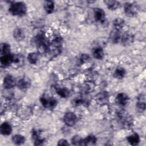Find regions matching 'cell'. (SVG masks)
Wrapping results in <instances>:
<instances>
[{"mask_svg":"<svg viewBox=\"0 0 146 146\" xmlns=\"http://www.w3.org/2000/svg\"><path fill=\"white\" fill-rule=\"evenodd\" d=\"M33 40H34V43L38 46V45L47 41V40L46 39L44 33L42 31H39L34 36Z\"/></svg>","mask_w":146,"mask_h":146,"instance_id":"d6986e66","label":"cell"},{"mask_svg":"<svg viewBox=\"0 0 146 146\" xmlns=\"http://www.w3.org/2000/svg\"><path fill=\"white\" fill-rule=\"evenodd\" d=\"M104 2L107 5L108 9L112 10H116L120 5L119 2L117 1H114V0H106V1H104Z\"/></svg>","mask_w":146,"mask_h":146,"instance_id":"83f0119b","label":"cell"},{"mask_svg":"<svg viewBox=\"0 0 146 146\" xmlns=\"http://www.w3.org/2000/svg\"><path fill=\"white\" fill-rule=\"evenodd\" d=\"M63 43V39L60 36H56L54 38L50 44V51L54 56L60 54L62 50V46Z\"/></svg>","mask_w":146,"mask_h":146,"instance_id":"3957f363","label":"cell"},{"mask_svg":"<svg viewBox=\"0 0 146 146\" xmlns=\"http://www.w3.org/2000/svg\"><path fill=\"white\" fill-rule=\"evenodd\" d=\"M128 142L132 145H136L140 142V137L138 134L133 133V134L128 136L127 138Z\"/></svg>","mask_w":146,"mask_h":146,"instance_id":"7402d4cb","label":"cell"},{"mask_svg":"<svg viewBox=\"0 0 146 146\" xmlns=\"http://www.w3.org/2000/svg\"><path fill=\"white\" fill-rule=\"evenodd\" d=\"M121 36L120 35V31L115 29L111 33L110 39H111V42L112 43H118L120 40Z\"/></svg>","mask_w":146,"mask_h":146,"instance_id":"d4e9b609","label":"cell"},{"mask_svg":"<svg viewBox=\"0 0 146 146\" xmlns=\"http://www.w3.org/2000/svg\"><path fill=\"white\" fill-rule=\"evenodd\" d=\"M24 56L21 54H13V64L17 67L22 66L24 63Z\"/></svg>","mask_w":146,"mask_h":146,"instance_id":"e0dca14e","label":"cell"},{"mask_svg":"<svg viewBox=\"0 0 146 146\" xmlns=\"http://www.w3.org/2000/svg\"><path fill=\"white\" fill-rule=\"evenodd\" d=\"M39 54L38 52H33L29 54L27 56V59L30 63L31 64H35L37 63L39 58Z\"/></svg>","mask_w":146,"mask_h":146,"instance_id":"484cf974","label":"cell"},{"mask_svg":"<svg viewBox=\"0 0 146 146\" xmlns=\"http://www.w3.org/2000/svg\"><path fill=\"white\" fill-rule=\"evenodd\" d=\"M117 118L122 126L126 129L131 128L133 125V117L125 111L120 110L117 112Z\"/></svg>","mask_w":146,"mask_h":146,"instance_id":"7a4b0ae2","label":"cell"},{"mask_svg":"<svg viewBox=\"0 0 146 146\" xmlns=\"http://www.w3.org/2000/svg\"><path fill=\"white\" fill-rule=\"evenodd\" d=\"M13 54L11 53L7 55H1L0 58L1 67H6L13 64Z\"/></svg>","mask_w":146,"mask_h":146,"instance_id":"4fadbf2b","label":"cell"},{"mask_svg":"<svg viewBox=\"0 0 146 146\" xmlns=\"http://www.w3.org/2000/svg\"><path fill=\"white\" fill-rule=\"evenodd\" d=\"M124 13L128 17H133L136 15L139 11L138 6L133 3L126 2L124 6Z\"/></svg>","mask_w":146,"mask_h":146,"instance_id":"5b68a950","label":"cell"},{"mask_svg":"<svg viewBox=\"0 0 146 146\" xmlns=\"http://www.w3.org/2000/svg\"><path fill=\"white\" fill-rule=\"evenodd\" d=\"M126 74V71L125 70V69L123 67H119L117 68H116V70H115L114 72V76L117 78V79H123L125 75Z\"/></svg>","mask_w":146,"mask_h":146,"instance_id":"f1b7e54d","label":"cell"},{"mask_svg":"<svg viewBox=\"0 0 146 146\" xmlns=\"http://www.w3.org/2000/svg\"><path fill=\"white\" fill-rule=\"evenodd\" d=\"M94 18L96 21L100 23H104L106 21L105 11L101 8L95 7L93 10Z\"/></svg>","mask_w":146,"mask_h":146,"instance_id":"9c48e42d","label":"cell"},{"mask_svg":"<svg viewBox=\"0 0 146 146\" xmlns=\"http://www.w3.org/2000/svg\"><path fill=\"white\" fill-rule=\"evenodd\" d=\"M136 110L139 112H143L145 110V103L144 102L141 101L140 99L136 103Z\"/></svg>","mask_w":146,"mask_h":146,"instance_id":"d6a6232c","label":"cell"},{"mask_svg":"<svg viewBox=\"0 0 146 146\" xmlns=\"http://www.w3.org/2000/svg\"><path fill=\"white\" fill-rule=\"evenodd\" d=\"M13 37L17 42L23 40L25 37L24 31L21 28H16L13 31Z\"/></svg>","mask_w":146,"mask_h":146,"instance_id":"ac0fdd59","label":"cell"},{"mask_svg":"<svg viewBox=\"0 0 146 146\" xmlns=\"http://www.w3.org/2000/svg\"><path fill=\"white\" fill-rule=\"evenodd\" d=\"M113 25L115 27V29L120 31L121 29L124 26L125 22L120 18H116L113 21Z\"/></svg>","mask_w":146,"mask_h":146,"instance_id":"4316f807","label":"cell"},{"mask_svg":"<svg viewBox=\"0 0 146 146\" xmlns=\"http://www.w3.org/2000/svg\"><path fill=\"white\" fill-rule=\"evenodd\" d=\"M32 115L31 108L28 107L23 106L19 108L17 111V115L21 119H29Z\"/></svg>","mask_w":146,"mask_h":146,"instance_id":"8992f818","label":"cell"},{"mask_svg":"<svg viewBox=\"0 0 146 146\" xmlns=\"http://www.w3.org/2000/svg\"><path fill=\"white\" fill-rule=\"evenodd\" d=\"M120 41L124 46H130L134 41V35L130 32H126L121 36Z\"/></svg>","mask_w":146,"mask_h":146,"instance_id":"30bf717a","label":"cell"},{"mask_svg":"<svg viewBox=\"0 0 146 146\" xmlns=\"http://www.w3.org/2000/svg\"><path fill=\"white\" fill-rule=\"evenodd\" d=\"M56 92L62 98H67L70 95V91L66 88H61L59 87H55Z\"/></svg>","mask_w":146,"mask_h":146,"instance_id":"cb8c5ba5","label":"cell"},{"mask_svg":"<svg viewBox=\"0 0 146 146\" xmlns=\"http://www.w3.org/2000/svg\"><path fill=\"white\" fill-rule=\"evenodd\" d=\"M40 102L44 108L49 110L54 108L57 104V101L55 98L45 96L40 98Z\"/></svg>","mask_w":146,"mask_h":146,"instance_id":"277c9868","label":"cell"},{"mask_svg":"<svg viewBox=\"0 0 146 146\" xmlns=\"http://www.w3.org/2000/svg\"><path fill=\"white\" fill-rule=\"evenodd\" d=\"M17 82H16L15 78L13 76L9 75L5 77L3 84L5 89L10 90L13 88L17 85Z\"/></svg>","mask_w":146,"mask_h":146,"instance_id":"8fae6325","label":"cell"},{"mask_svg":"<svg viewBox=\"0 0 146 146\" xmlns=\"http://www.w3.org/2000/svg\"><path fill=\"white\" fill-rule=\"evenodd\" d=\"M63 121L68 127L74 126L77 121V117L72 112H67L63 116Z\"/></svg>","mask_w":146,"mask_h":146,"instance_id":"52a82bcc","label":"cell"},{"mask_svg":"<svg viewBox=\"0 0 146 146\" xmlns=\"http://www.w3.org/2000/svg\"><path fill=\"white\" fill-rule=\"evenodd\" d=\"M17 86L20 90H25L30 86V82L28 79L22 78L17 82Z\"/></svg>","mask_w":146,"mask_h":146,"instance_id":"2e32d148","label":"cell"},{"mask_svg":"<svg viewBox=\"0 0 146 146\" xmlns=\"http://www.w3.org/2000/svg\"><path fill=\"white\" fill-rule=\"evenodd\" d=\"M109 94L107 91H102L95 95V100L99 105H104L108 102Z\"/></svg>","mask_w":146,"mask_h":146,"instance_id":"ba28073f","label":"cell"},{"mask_svg":"<svg viewBox=\"0 0 146 146\" xmlns=\"http://www.w3.org/2000/svg\"><path fill=\"white\" fill-rule=\"evenodd\" d=\"M58 145H68L69 143L67 142V141L64 139H60L58 142Z\"/></svg>","mask_w":146,"mask_h":146,"instance_id":"836d02e7","label":"cell"},{"mask_svg":"<svg viewBox=\"0 0 146 146\" xmlns=\"http://www.w3.org/2000/svg\"><path fill=\"white\" fill-rule=\"evenodd\" d=\"M96 137L93 135H89L83 139V145H94L96 143Z\"/></svg>","mask_w":146,"mask_h":146,"instance_id":"603a6c76","label":"cell"},{"mask_svg":"<svg viewBox=\"0 0 146 146\" xmlns=\"http://www.w3.org/2000/svg\"><path fill=\"white\" fill-rule=\"evenodd\" d=\"M40 131L38 130H33L31 132V136L34 140V144L36 145H42L44 140L40 138Z\"/></svg>","mask_w":146,"mask_h":146,"instance_id":"9a60e30c","label":"cell"},{"mask_svg":"<svg viewBox=\"0 0 146 146\" xmlns=\"http://www.w3.org/2000/svg\"><path fill=\"white\" fill-rule=\"evenodd\" d=\"M129 98L127 94L123 92H120L117 94L115 101L116 103L120 106H125L129 102Z\"/></svg>","mask_w":146,"mask_h":146,"instance_id":"7c38bea8","label":"cell"},{"mask_svg":"<svg viewBox=\"0 0 146 146\" xmlns=\"http://www.w3.org/2000/svg\"><path fill=\"white\" fill-rule=\"evenodd\" d=\"M13 142L16 145H22L25 142V138L21 135H15L12 137Z\"/></svg>","mask_w":146,"mask_h":146,"instance_id":"f546056e","label":"cell"},{"mask_svg":"<svg viewBox=\"0 0 146 146\" xmlns=\"http://www.w3.org/2000/svg\"><path fill=\"white\" fill-rule=\"evenodd\" d=\"M0 131L2 135L8 136L10 135L12 132V127L8 122H3L1 125Z\"/></svg>","mask_w":146,"mask_h":146,"instance_id":"5bb4252c","label":"cell"},{"mask_svg":"<svg viewBox=\"0 0 146 146\" xmlns=\"http://www.w3.org/2000/svg\"><path fill=\"white\" fill-rule=\"evenodd\" d=\"M43 7L47 13L51 14L54 11L55 5L52 1H45L43 3Z\"/></svg>","mask_w":146,"mask_h":146,"instance_id":"44dd1931","label":"cell"},{"mask_svg":"<svg viewBox=\"0 0 146 146\" xmlns=\"http://www.w3.org/2000/svg\"><path fill=\"white\" fill-rule=\"evenodd\" d=\"M92 55L97 59L100 60L104 58V54L103 48L101 47H96L92 50Z\"/></svg>","mask_w":146,"mask_h":146,"instance_id":"ffe728a7","label":"cell"},{"mask_svg":"<svg viewBox=\"0 0 146 146\" xmlns=\"http://www.w3.org/2000/svg\"><path fill=\"white\" fill-rule=\"evenodd\" d=\"M9 13L14 16H23L27 11V6L23 2H14L9 8Z\"/></svg>","mask_w":146,"mask_h":146,"instance_id":"6da1fadb","label":"cell"},{"mask_svg":"<svg viewBox=\"0 0 146 146\" xmlns=\"http://www.w3.org/2000/svg\"><path fill=\"white\" fill-rule=\"evenodd\" d=\"M71 143L74 145H83V139L78 135H75L72 137Z\"/></svg>","mask_w":146,"mask_h":146,"instance_id":"1f68e13d","label":"cell"},{"mask_svg":"<svg viewBox=\"0 0 146 146\" xmlns=\"http://www.w3.org/2000/svg\"><path fill=\"white\" fill-rule=\"evenodd\" d=\"M10 46L6 43H2L0 46V54L1 55L10 54Z\"/></svg>","mask_w":146,"mask_h":146,"instance_id":"4dcf8cb0","label":"cell"},{"mask_svg":"<svg viewBox=\"0 0 146 146\" xmlns=\"http://www.w3.org/2000/svg\"><path fill=\"white\" fill-rule=\"evenodd\" d=\"M89 59H90V57H89V56L88 55V54H83V55H82V56H81V58H80L81 61H82V62H87Z\"/></svg>","mask_w":146,"mask_h":146,"instance_id":"e575fe53","label":"cell"}]
</instances>
